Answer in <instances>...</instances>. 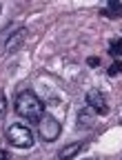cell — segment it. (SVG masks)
I'll use <instances>...</instances> for the list:
<instances>
[{"label": "cell", "mask_w": 122, "mask_h": 160, "mask_svg": "<svg viewBox=\"0 0 122 160\" xmlns=\"http://www.w3.org/2000/svg\"><path fill=\"white\" fill-rule=\"evenodd\" d=\"M25 36H27V29H25V27H20L16 33H11V36H9V40H7V45H5V51H7V53H13L20 45H22Z\"/></svg>", "instance_id": "52a82bcc"}, {"label": "cell", "mask_w": 122, "mask_h": 160, "mask_svg": "<svg viewBox=\"0 0 122 160\" xmlns=\"http://www.w3.org/2000/svg\"><path fill=\"white\" fill-rule=\"evenodd\" d=\"M93 125V116L87 113V109H82L78 113V129H89Z\"/></svg>", "instance_id": "9c48e42d"}, {"label": "cell", "mask_w": 122, "mask_h": 160, "mask_svg": "<svg viewBox=\"0 0 122 160\" xmlns=\"http://www.w3.org/2000/svg\"><path fill=\"white\" fill-rule=\"evenodd\" d=\"M87 65H89V67H100V58H98V56H89V58H87Z\"/></svg>", "instance_id": "7c38bea8"}, {"label": "cell", "mask_w": 122, "mask_h": 160, "mask_svg": "<svg viewBox=\"0 0 122 160\" xmlns=\"http://www.w3.org/2000/svg\"><path fill=\"white\" fill-rule=\"evenodd\" d=\"M5 111H7V98H5V91L0 89V118L5 116Z\"/></svg>", "instance_id": "8fae6325"}, {"label": "cell", "mask_w": 122, "mask_h": 160, "mask_svg": "<svg viewBox=\"0 0 122 160\" xmlns=\"http://www.w3.org/2000/svg\"><path fill=\"white\" fill-rule=\"evenodd\" d=\"M7 140H9V145H13L18 149H29V147H33V131L27 125L13 122L7 129Z\"/></svg>", "instance_id": "7a4b0ae2"}, {"label": "cell", "mask_w": 122, "mask_h": 160, "mask_svg": "<svg viewBox=\"0 0 122 160\" xmlns=\"http://www.w3.org/2000/svg\"><path fill=\"white\" fill-rule=\"evenodd\" d=\"M13 109H16V113H18L20 118H25L27 122H31V125H40L42 116L47 113L42 100H40L31 89H25V91H20V93L16 96Z\"/></svg>", "instance_id": "6da1fadb"}, {"label": "cell", "mask_w": 122, "mask_h": 160, "mask_svg": "<svg viewBox=\"0 0 122 160\" xmlns=\"http://www.w3.org/2000/svg\"><path fill=\"white\" fill-rule=\"evenodd\" d=\"M85 100H87V107H89L95 116H107V113H109V102H107V98H105L102 91L91 89V91H87Z\"/></svg>", "instance_id": "277c9868"}, {"label": "cell", "mask_w": 122, "mask_h": 160, "mask_svg": "<svg viewBox=\"0 0 122 160\" xmlns=\"http://www.w3.org/2000/svg\"><path fill=\"white\" fill-rule=\"evenodd\" d=\"M0 11H2V7H0Z\"/></svg>", "instance_id": "9a60e30c"}, {"label": "cell", "mask_w": 122, "mask_h": 160, "mask_svg": "<svg viewBox=\"0 0 122 160\" xmlns=\"http://www.w3.org/2000/svg\"><path fill=\"white\" fill-rule=\"evenodd\" d=\"M82 149H85V142H69V145H65L58 151V158L60 160H73Z\"/></svg>", "instance_id": "8992f818"}, {"label": "cell", "mask_w": 122, "mask_h": 160, "mask_svg": "<svg viewBox=\"0 0 122 160\" xmlns=\"http://www.w3.org/2000/svg\"><path fill=\"white\" fill-rule=\"evenodd\" d=\"M109 56L111 58H118V60L122 58V36L109 42Z\"/></svg>", "instance_id": "ba28073f"}, {"label": "cell", "mask_w": 122, "mask_h": 160, "mask_svg": "<svg viewBox=\"0 0 122 160\" xmlns=\"http://www.w3.org/2000/svg\"><path fill=\"white\" fill-rule=\"evenodd\" d=\"M100 16H105L109 20H120L122 18V2L120 0H109V2L100 9Z\"/></svg>", "instance_id": "5b68a950"}, {"label": "cell", "mask_w": 122, "mask_h": 160, "mask_svg": "<svg viewBox=\"0 0 122 160\" xmlns=\"http://www.w3.org/2000/svg\"><path fill=\"white\" fill-rule=\"evenodd\" d=\"M107 73H109V78L120 76L122 73V60H113V62L109 65V69H107Z\"/></svg>", "instance_id": "30bf717a"}, {"label": "cell", "mask_w": 122, "mask_h": 160, "mask_svg": "<svg viewBox=\"0 0 122 160\" xmlns=\"http://www.w3.org/2000/svg\"><path fill=\"white\" fill-rule=\"evenodd\" d=\"M89 160H95V158H89Z\"/></svg>", "instance_id": "5bb4252c"}, {"label": "cell", "mask_w": 122, "mask_h": 160, "mask_svg": "<svg viewBox=\"0 0 122 160\" xmlns=\"http://www.w3.org/2000/svg\"><path fill=\"white\" fill-rule=\"evenodd\" d=\"M38 129H40V138H42L45 142H53V140H58L60 131H62V125H60V120L53 118L51 113H45L42 120H40V125H38Z\"/></svg>", "instance_id": "3957f363"}, {"label": "cell", "mask_w": 122, "mask_h": 160, "mask_svg": "<svg viewBox=\"0 0 122 160\" xmlns=\"http://www.w3.org/2000/svg\"><path fill=\"white\" fill-rule=\"evenodd\" d=\"M0 160H11V156H9L5 149H0Z\"/></svg>", "instance_id": "4fadbf2b"}]
</instances>
